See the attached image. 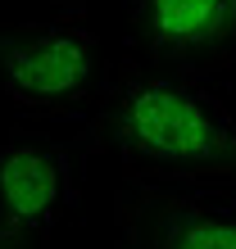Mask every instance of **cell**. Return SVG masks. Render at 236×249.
Here are the masks:
<instances>
[{"mask_svg":"<svg viewBox=\"0 0 236 249\" xmlns=\"http://www.w3.org/2000/svg\"><path fill=\"white\" fill-rule=\"evenodd\" d=\"M82 150L114 159L127 186H173L236 195V118L196 77L114 59L109 86L91 109Z\"/></svg>","mask_w":236,"mask_h":249,"instance_id":"6da1fadb","label":"cell"},{"mask_svg":"<svg viewBox=\"0 0 236 249\" xmlns=\"http://www.w3.org/2000/svg\"><path fill=\"white\" fill-rule=\"evenodd\" d=\"M114 59L82 9L37 23H0V95L27 113L78 118L100 105Z\"/></svg>","mask_w":236,"mask_h":249,"instance_id":"7a4b0ae2","label":"cell"},{"mask_svg":"<svg viewBox=\"0 0 236 249\" xmlns=\"http://www.w3.org/2000/svg\"><path fill=\"white\" fill-rule=\"evenodd\" d=\"M127 54L196 82L236 68V0H127Z\"/></svg>","mask_w":236,"mask_h":249,"instance_id":"3957f363","label":"cell"},{"mask_svg":"<svg viewBox=\"0 0 236 249\" xmlns=\"http://www.w3.org/2000/svg\"><path fill=\"white\" fill-rule=\"evenodd\" d=\"M78 199L73 154L46 131L14 127L0 136V240L46 245Z\"/></svg>","mask_w":236,"mask_h":249,"instance_id":"277c9868","label":"cell"},{"mask_svg":"<svg viewBox=\"0 0 236 249\" xmlns=\"http://www.w3.org/2000/svg\"><path fill=\"white\" fill-rule=\"evenodd\" d=\"M109 249H236V195L123 181Z\"/></svg>","mask_w":236,"mask_h":249,"instance_id":"5b68a950","label":"cell"},{"mask_svg":"<svg viewBox=\"0 0 236 249\" xmlns=\"http://www.w3.org/2000/svg\"><path fill=\"white\" fill-rule=\"evenodd\" d=\"M0 249H46V245H27V240H0Z\"/></svg>","mask_w":236,"mask_h":249,"instance_id":"8992f818","label":"cell"},{"mask_svg":"<svg viewBox=\"0 0 236 249\" xmlns=\"http://www.w3.org/2000/svg\"><path fill=\"white\" fill-rule=\"evenodd\" d=\"M59 9H82V0H55Z\"/></svg>","mask_w":236,"mask_h":249,"instance_id":"52a82bcc","label":"cell"}]
</instances>
